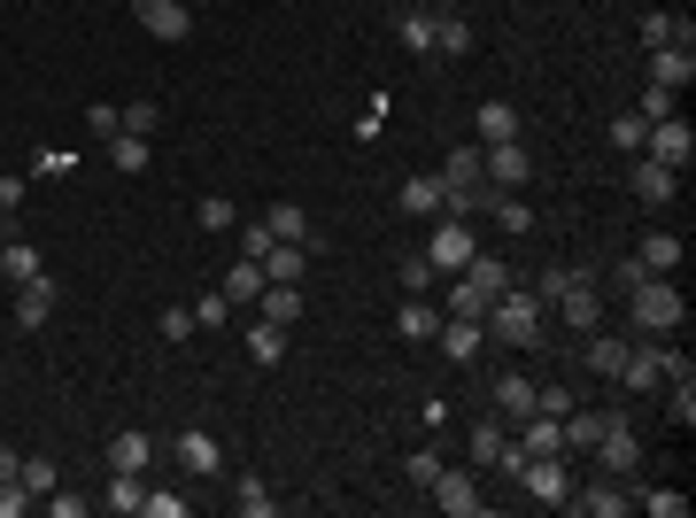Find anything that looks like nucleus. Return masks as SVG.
Returning <instances> with one entry per match:
<instances>
[{
  "label": "nucleus",
  "instance_id": "1",
  "mask_svg": "<svg viewBox=\"0 0 696 518\" xmlns=\"http://www.w3.org/2000/svg\"><path fill=\"white\" fill-rule=\"evenodd\" d=\"M541 310H549V302H541L534 287H504V295L488 302V318H480V326H488L504 348H541Z\"/></svg>",
  "mask_w": 696,
  "mask_h": 518
},
{
  "label": "nucleus",
  "instance_id": "2",
  "mask_svg": "<svg viewBox=\"0 0 696 518\" xmlns=\"http://www.w3.org/2000/svg\"><path fill=\"white\" fill-rule=\"evenodd\" d=\"M627 302H635V310H627V318H635V333H650V341H674V333L689 326V302H682V287H674V279H658V271H650V279H643Z\"/></svg>",
  "mask_w": 696,
  "mask_h": 518
},
{
  "label": "nucleus",
  "instance_id": "3",
  "mask_svg": "<svg viewBox=\"0 0 696 518\" xmlns=\"http://www.w3.org/2000/svg\"><path fill=\"white\" fill-rule=\"evenodd\" d=\"M674 356H682V348L650 341V333H643V341H627V363H619V387H635V395H643V387H666Z\"/></svg>",
  "mask_w": 696,
  "mask_h": 518
},
{
  "label": "nucleus",
  "instance_id": "4",
  "mask_svg": "<svg viewBox=\"0 0 696 518\" xmlns=\"http://www.w3.org/2000/svg\"><path fill=\"white\" fill-rule=\"evenodd\" d=\"M526 178H534V156H526L519 140H504V148H480V186H488V193H519Z\"/></svg>",
  "mask_w": 696,
  "mask_h": 518
},
{
  "label": "nucleus",
  "instance_id": "5",
  "mask_svg": "<svg viewBox=\"0 0 696 518\" xmlns=\"http://www.w3.org/2000/svg\"><path fill=\"white\" fill-rule=\"evenodd\" d=\"M473 248H480V240H473V225H465V217H441V225H434V248H426V263H434L441 279H457V271L473 263Z\"/></svg>",
  "mask_w": 696,
  "mask_h": 518
},
{
  "label": "nucleus",
  "instance_id": "6",
  "mask_svg": "<svg viewBox=\"0 0 696 518\" xmlns=\"http://www.w3.org/2000/svg\"><path fill=\"white\" fill-rule=\"evenodd\" d=\"M526 496L541 504V511H565L573 504V472H565V457H526Z\"/></svg>",
  "mask_w": 696,
  "mask_h": 518
},
{
  "label": "nucleus",
  "instance_id": "7",
  "mask_svg": "<svg viewBox=\"0 0 696 518\" xmlns=\"http://www.w3.org/2000/svg\"><path fill=\"white\" fill-rule=\"evenodd\" d=\"M426 488H434V511H449V518H480V511H488V496H480L473 472H449V465H441Z\"/></svg>",
  "mask_w": 696,
  "mask_h": 518
},
{
  "label": "nucleus",
  "instance_id": "8",
  "mask_svg": "<svg viewBox=\"0 0 696 518\" xmlns=\"http://www.w3.org/2000/svg\"><path fill=\"white\" fill-rule=\"evenodd\" d=\"M132 16H140V31L163 39V47H178V39L193 31V0H132Z\"/></svg>",
  "mask_w": 696,
  "mask_h": 518
},
{
  "label": "nucleus",
  "instance_id": "9",
  "mask_svg": "<svg viewBox=\"0 0 696 518\" xmlns=\"http://www.w3.org/2000/svg\"><path fill=\"white\" fill-rule=\"evenodd\" d=\"M643 156H650V163H674V171H689V156H696L689 117H666V124H650V132H643Z\"/></svg>",
  "mask_w": 696,
  "mask_h": 518
},
{
  "label": "nucleus",
  "instance_id": "10",
  "mask_svg": "<svg viewBox=\"0 0 696 518\" xmlns=\"http://www.w3.org/2000/svg\"><path fill=\"white\" fill-rule=\"evenodd\" d=\"M557 318H565L573 333H596V326H604V295H596V279H588V271L557 295Z\"/></svg>",
  "mask_w": 696,
  "mask_h": 518
},
{
  "label": "nucleus",
  "instance_id": "11",
  "mask_svg": "<svg viewBox=\"0 0 696 518\" xmlns=\"http://www.w3.org/2000/svg\"><path fill=\"white\" fill-rule=\"evenodd\" d=\"M627 186H635L650 209H666V201L682 193V171H674V163H650V156H635V163H627Z\"/></svg>",
  "mask_w": 696,
  "mask_h": 518
},
{
  "label": "nucleus",
  "instance_id": "12",
  "mask_svg": "<svg viewBox=\"0 0 696 518\" xmlns=\"http://www.w3.org/2000/svg\"><path fill=\"white\" fill-rule=\"evenodd\" d=\"M511 434H519L526 457H565V418H549V410H526Z\"/></svg>",
  "mask_w": 696,
  "mask_h": 518
},
{
  "label": "nucleus",
  "instance_id": "13",
  "mask_svg": "<svg viewBox=\"0 0 696 518\" xmlns=\"http://www.w3.org/2000/svg\"><path fill=\"white\" fill-rule=\"evenodd\" d=\"M256 263H264V279H271V287H302V271H310V248H302V240H271Z\"/></svg>",
  "mask_w": 696,
  "mask_h": 518
},
{
  "label": "nucleus",
  "instance_id": "14",
  "mask_svg": "<svg viewBox=\"0 0 696 518\" xmlns=\"http://www.w3.org/2000/svg\"><path fill=\"white\" fill-rule=\"evenodd\" d=\"M178 465H186L193 480H217V472H225V449H217V434L186 426V434H178Z\"/></svg>",
  "mask_w": 696,
  "mask_h": 518
},
{
  "label": "nucleus",
  "instance_id": "15",
  "mask_svg": "<svg viewBox=\"0 0 696 518\" xmlns=\"http://www.w3.org/2000/svg\"><path fill=\"white\" fill-rule=\"evenodd\" d=\"M596 457H604V472H612V480H627V472L643 465V441H635V434H627V426L612 418V426L596 434Z\"/></svg>",
  "mask_w": 696,
  "mask_h": 518
},
{
  "label": "nucleus",
  "instance_id": "16",
  "mask_svg": "<svg viewBox=\"0 0 696 518\" xmlns=\"http://www.w3.org/2000/svg\"><path fill=\"white\" fill-rule=\"evenodd\" d=\"M565 511H588V518H627L635 511V496L619 488V480H596V488H573V504Z\"/></svg>",
  "mask_w": 696,
  "mask_h": 518
},
{
  "label": "nucleus",
  "instance_id": "17",
  "mask_svg": "<svg viewBox=\"0 0 696 518\" xmlns=\"http://www.w3.org/2000/svg\"><path fill=\"white\" fill-rule=\"evenodd\" d=\"M434 341H441V356H449V363H473V356L488 348V326H480V318H441V333H434Z\"/></svg>",
  "mask_w": 696,
  "mask_h": 518
},
{
  "label": "nucleus",
  "instance_id": "18",
  "mask_svg": "<svg viewBox=\"0 0 696 518\" xmlns=\"http://www.w3.org/2000/svg\"><path fill=\"white\" fill-rule=\"evenodd\" d=\"M689 78H696V54H689V47H650V86L689 93Z\"/></svg>",
  "mask_w": 696,
  "mask_h": 518
},
{
  "label": "nucleus",
  "instance_id": "19",
  "mask_svg": "<svg viewBox=\"0 0 696 518\" xmlns=\"http://www.w3.org/2000/svg\"><path fill=\"white\" fill-rule=\"evenodd\" d=\"M264 287H271V279H264V263H256V256H240V263L225 271V287H217V295H225L232 310H256V295H264Z\"/></svg>",
  "mask_w": 696,
  "mask_h": 518
},
{
  "label": "nucleus",
  "instance_id": "20",
  "mask_svg": "<svg viewBox=\"0 0 696 518\" xmlns=\"http://www.w3.org/2000/svg\"><path fill=\"white\" fill-rule=\"evenodd\" d=\"M54 295H62V287H54V271H39V279H23V287H16V326H47V310H54Z\"/></svg>",
  "mask_w": 696,
  "mask_h": 518
},
{
  "label": "nucleus",
  "instance_id": "21",
  "mask_svg": "<svg viewBox=\"0 0 696 518\" xmlns=\"http://www.w3.org/2000/svg\"><path fill=\"white\" fill-rule=\"evenodd\" d=\"M473 124H480V148H504V140H519V132H526L511 101H480V109H473Z\"/></svg>",
  "mask_w": 696,
  "mask_h": 518
},
{
  "label": "nucleus",
  "instance_id": "22",
  "mask_svg": "<svg viewBox=\"0 0 696 518\" xmlns=\"http://www.w3.org/2000/svg\"><path fill=\"white\" fill-rule=\"evenodd\" d=\"M395 209H402V217H441V178L434 171L402 178V186H395Z\"/></svg>",
  "mask_w": 696,
  "mask_h": 518
},
{
  "label": "nucleus",
  "instance_id": "23",
  "mask_svg": "<svg viewBox=\"0 0 696 518\" xmlns=\"http://www.w3.org/2000/svg\"><path fill=\"white\" fill-rule=\"evenodd\" d=\"M148 504V472H109V488H101V511L109 518H132Z\"/></svg>",
  "mask_w": 696,
  "mask_h": 518
},
{
  "label": "nucleus",
  "instance_id": "24",
  "mask_svg": "<svg viewBox=\"0 0 696 518\" xmlns=\"http://www.w3.org/2000/svg\"><path fill=\"white\" fill-rule=\"evenodd\" d=\"M457 279H473V287H480V295H488V302H496V295H504V287H511V263H504V256H496V248H473V263H465V271H457Z\"/></svg>",
  "mask_w": 696,
  "mask_h": 518
},
{
  "label": "nucleus",
  "instance_id": "25",
  "mask_svg": "<svg viewBox=\"0 0 696 518\" xmlns=\"http://www.w3.org/2000/svg\"><path fill=\"white\" fill-rule=\"evenodd\" d=\"M395 333H402V341H434V333H441V310H434L426 295H402V310H395Z\"/></svg>",
  "mask_w": 696,
  "mask_h": 518
},
{
  "label": "nucleus",
  "instance_id": "26",
  "mask_svg": "<svg viewBox=\"0 0 696 518\" xmlns=\"http://www.w3.org/2000/svg\"><path fill=\"white\" fill-rule=\"evenodd\" d=\"M148 465H156V441L148 434H132V426L109 434V472H148Z\"/></svg>",
  "mask_w": 696,
  "mask_h": 518
},
{
  "label": "nucleus",
  "instance_id": "27",
  "mask_svg": "<svg viewBox=\"0 0 696 518\" xmlns=\"http://www.w3.org/2000/svg\"><path fill=\"white\" fill-rule=\"evenodd\" d=\"M635 263L658 271V279H674V271H682V232H650V240L635 248Z\"/></svg>",
  "mask_w": 696,
  "mask_h": 518
},
{
  "label": "nucleus",
  "instance_id": "28",
  "mask_svg": "<svg viewBox=\"0 0 696 518\" xmlns=\"http://www.w3.org/2000/svg\"><path fill=\"white\" fill-rule=\"evenodd\" d=\"M526 410H534V379L504 371V379H496V418H504V426H519Z\"/></svg>",
  "mask_w": 696,
  "mask_h": 518
},
{
  "label": "nucleus",
  "instance_id": "29",
  "mask_svg": "<svg viewBox=\"0 0 696 518\" xmlns=\"http://www.w3.org/2000/svg\"><path fill=\"white\" fill-rule=\"evenodd\" d=\"M504 441H511V426H504V418H496V410H488V418H480V426H473V441H465V449H473V465H480V472H488V465H496V457H504Z\"/></svg>",
  "mask_w": 696,
  "mask_h": 518
},
{
  "label": "nucleus",
  "instance_id": "30",
  "mask_svg": "<svg viewBox=\"0 0 696 518\" xmlns=\"http://www.w3.org/2000/svg\"><path fill=\"white\" fill-rule=\"evenodd\" d=\"M580 363H588V371H604V379H619V363H627V341H619V333H588Z\"/></svg>",
  "mask_w": 696,
  "mask_h": 518
},
{
  "label": "nucleus",
  "instance_id": "31",
  "mask_svg": "<svg viewBox=\"0 0 696 518\" xmlns=\"http://www.w3.org/2000/svg\"><path fill=\"white\" fill-rule=\"evenodd\" d=\"M395 39H402L410 54H434V8H402V16H395Z\"/></svg>",
  "mask_w": 696,
  "mask_h": 518
},
{
  "label": "nucleus",
  "instance_id": "32",
  "mask_svg": "<svg viewBox=\"0 0 696 518\" xmlns=\"http://www.w3.org/2000/svg\"><path fill=\"white\" fill-rule=\"evenodd\" d=\"M434 47H441V54H473V23H465L457 8H434Z\"/></svg>",
  "mask_w": 696,
  "mask_h": 518
},
{
  "label": "nucleus",
  "instance_id": "33",
  "mask_svg": "<svg viewBox=\"0 0 696 518\" xmlns=\"http://www.w3.org/2000/svg\"><path fill=\"white\" fill-rule=\"evenodd\" d=\"M264 225H271V240H302V248H318V232H310V217H302L295 201H271Z\"/></svg>",
  "mask_w": 696,
  "mask_h": 518
},
{
  "label": "nucleus",
  "instance_id": "34",
  "mask_svg": "<svg viewBox=\"0 0 696 518\" xmlns=\"http://www.w3.org/2000/svg\"><path fill=\"white\" fill-rule=\"evenodd\" d=\"M39 271H47V263H39V248H31V240H0V279H16V287H23V279H39Z\"/></svg>",
  "mask_w": 696,
  "mask_h": 518
},
{
  "label": "nucleus",
  "instance_id": "35",
  "mask_svg": "<svg viewBox=\"0 0 696 518\" xmlns=\"http://www.w3.org/2000/svg\"><path fill=\"white\" fill-rule=\"evenodd\" d=\"M256 318L295 326V318H302V287H264V295H256Z\"/></svg>",
  "mask_w": 696,
  "mask_h": 518
},
{
  "label": "nucleus",
  "instance_id": "36",
  "mask_svg": "<svg viewBox=\"0 0 696 518\" xmlns=\"http://www.w3.org/2000/svg\"><path fill=\"white\" fill-rule=\"evenodd\" d=\"M643 47H689V23L666 16V8H650V16H643Z\"/></svg>",
  "mask_w": 696,
  "mask_h": 518
},
{
  "label": "nucleus",
  "instance_id": "37",
  "mask_svg": "<svg viewBox=\"0 0 696 518\" xmlns=\"http://www.w3.org/2000/svg\"><path fill=\"white\" fill-rule=\"evenodd\" d=\"M441 310H449V318H488V295H480L473 279H449V287H441Z\"/></svg>",
  "mask_w": 696,
  "mask_h": 518
},
{
  "label": "nucleus",
  "instance_id": "38",
  "mask_svg": "<svg viewBox=\"0 0 696 518\" xmlns=\"http://www.w3.org/2000/svg\"><path fill=\"white\" fill-rule=\"evenodd\" d=\"M101 148H109V163H117L125 178L148 171V140H140V132H117V140H101Z\"/></svg>",
  "mask_w": 696,
  "mask_h": 518
},
{
  "label": "nucleus",
  "instance_id": "39",
  "mask_svg": "<svg viewBox=\"0 0 696 518\" xmlns=\"http://www.w3.org/2000/svg\"><path fill=\"white\" fill-rule=\"evenodd\" d=\"M248 356H256V363H279V356H287V326L256 318V326H248Z\"/></svg>",
  "mask_w": 696,
  "mask_h": 518
},
{
  "label": "nucleus",
  "instance_id": "40",
  "mask_svg": "<svg viewBox=\"0 0 696 518\" xmlns=\"http://www.w3.org/2000/svg\"><path fill=\"white\" fill-rule=\"evenodd\" d=\"M232 511L240 518H279V496H271L264 480H240V488H232Z\"/></svg>",
  "mask_w": 696,
  "mask_h": 518
},
{
  "label": "nucleus",
  "instance_id": "41",
  "mask_svg": "<svg viewBox=\"0 0 696 518\" xmlns=\"http://www.w3.org/2000/svg\"><path fill=\"white\" fill-rule=\"evenodd\" d=\"M488 209L504 232H534V201H519V193H488Z\"/></svg>",
  "mask_w": 696,
  "mask_h": 518
},
{
  "label": "nucleus",
  "instance_id": "42",
  "mask_svg": "<svg viewBox=\"0 0 696 518\" xmlns=\"http://www.w3.org/2000/svg\"><path fill=\"white\" fill-rule=\"evenodd\" d=\"M635 117H643V124H666V117H682V93H666V86H643Z\"/></svg>",
  "mask_w": 696,
  "mask_h": 518
},
{
  "label": "nucleus",
  "instance_id": "43",
  "mask_svg": "<svg viewBox=\"0 0 696 518\" xmlns=\"http://www.w3.org/2000/svg\"><path fill=\"white\" fill-rule=\"evenodd\" d=\"M232 217H240V209H232L225 193H201V209H193V225H201V232H232Z\"/></svg>",
  "mask_w": 696,
  "mask_h": 518
},
{
  "label": "nucleus",
  "instance_id": "44",
  "mask_svg": "<svg viewBox=\"0 0 696 518\" xmlns=\"http://www.w3.org/2000/svg\"><path fill=\"white\" fill-rule=\"evenodd\" d=\"M635 504H643L650 518H682V511H689V496H682V488H643Z\"/></svg>",
  "mask_w": 696,
  "mask_h": 518
},
{
  "label": "nucleus",
  "instance_id": "45",
  "mask_svg": "<svg viewBox=\"0 0 696 518\" xmlns=\"http://www.w3.org/2000/svg\"><path fill=\"white\" fill-rule=\"evenodd\" d=\"M441 186H480V148H457V156L441 163Z\"/></svg>",
  "mask_w": 696,
  "mask_h": 518
},
{
  "label": "nucleus",
  "instance_id": "46",
  "mask_svg": "<svg viewBox=\"0 0 696 518\" xmlns=\"http://www.w3.org/2000/svg\"><path fill=\"white\" fill-rule=\"evenodd\" d=\"M86 132H93V140H117V132H125V109H117V101H93V109H86Z\"/></svg>",
  "mask_w": 696,
  "mask_h": 518
},
{
  "label": "nucleus",
  "instance_id": "47",
  "mask_svg": "<svg viewBox=\"0 0 696 518\" xmlns=\"http://www.w3.org/2000/svg\"><path fill=\"white\" fill-rule=\"evenodd\" d=\"M434 279H441V271L426 263V248H418V256H402V295H434Z\"/></svg>",
  "mask_w": 696,
  "mask_h": 518
},
{
  "label": "nucleus",
  "instance_id": "48",
  "mask_svg": "<svg viewBox=\"0 0 696 518\" xmlns=\"http://www.w3.org/2000/svg\"><path fill=\"white\" fill-rule=\"evenodd\" d=\"M70 171H78L70 148H39V156H31V178H70Z\"/></svg>",
  "mask_w": 696,
  "mask_h": 518
},
{
  "label": "nucleus",
  "instance_id": "49",
  "mask_svg": "<svg viewBox=\"0 0 696 518\" xmlns=\"http://www.w3.org/2000/svg\"><path fill=\"white\" fill-rule=\"evenodd\" d=\"M643 132H650L643 117H619V124H612V148H619V156H643Z\"/></svg>",
  "mask_w": 696,
  "mask_h": 518
},
{
  "label": "nucleus",
  "instance_id": "50",
  "mask_svg": "<svg viewBox=\"0 0 696 518\" xmlns=\"http://www.w3.org/2000/svg\"><path fill=\"white\" fill-rule=\"evenodd\" d=\"M534 410H549V418H565V410H573V387H565V379H549V387H534Z\"/></svg>",
  "mask_w": 696,
  "mask_h": 518
},
{
  "label": "nucleus",
  "instance_id": "51",
  "mask_svg": "<svg viewBox=\"0 0 696 518\" xmlns=\"http://www.w3.org/2000/svg\"><path fill=\"white\" fill-rule=\"evenodd\" d=\"M16 480H23L31 496H54V465H47V457H23V472H16Z\"/></svg>",
  "mask_w": 696,
  "mask_h": 518
},
{
  "label": "nucleus",
  "instance_id": "52",
  "mask_svg": "<svg viewBox=\"0 0 696 518\" xmlns=\"http://www.w3.org/2000/svg\"><path fill=\"white\" fill-rule=\"evenodd\" d=\"M643 279H650V271H643V263H635V256H612V287H619V295H635V287H643Z\"/></svg>",
  "mask_w": 696,
  "mask_h": 518
},
{
  "label": "nucleus",
  "instance_id": "53",
  "mask_svg": "<svg viewBox=\"0 0 696 518\" xmlns=\"http://www.w3.org/2000/svg\"><path fill=\"white\" fill-rule=\"evenodd\" d=\"M573 279H580V271H573V263H549V271H541V287H534V295H541V302H557V295H565V287H573Z\"/></svg>",
  "mask_w": 696,
  "mask_h": 518
},
{
  "label": "nucleus",
  "instance_id": "54",
  "mask_svg": "<svg viewBox=\"0 0 696 518\" xmlns=\"http://www.w3.org/2000/svg\"><path fill=\"white\" fill-rule=\"evenodd\" d=\"M31 504H39V496H31V488H23V480H0V518L31 511Z\"/></svg>",
  "mask_w": 696,
  "mask_h": 518
},
{
  "label": "nucleus",
  "instance_id": "55",
  "mask_svg": "<svg viewBox=\"0 0 696 518\" xmlns=\"http://www.w3.org/2000/svg\"><path fill=\"white\" fill-rule=\"evenodd\" d=\"M156 124H163V117H156V101H132V109H125V132H140V140H148Z\"/></svg>",
  "mask_w": 696,
  "mask_h": 518
},
{
  "label": "nucleus",
  "instance_id": "56",
  "mask_svg": "<svg viewBox=\"0 0 696 518\" xmlns=\"http://www.w3.org/2000/svg\"><path fill=\"white\" fill-rule=\"evenodd\" d=\"M225 318H232L225 295H201V302H193V326H225Z\"/></svg>",
  "mask_w": 696,
  "mask_h": 518
},
{
  "label": "nucleus",
  "instance_id": "57",
  "mask_svg": "<svg viewBox=\"0 0 696 518\" xmlns=\"http://www.w3.org/2000/svg\"><path fill=\"white\" fill-rule=\"evenodd\" d=\"M140 511H148V518H186V496H156V488H148V504H140Z\"/></svg>",
  "mask_w": 696,
  "mask_h": 518
},
{
  "label": "nucleus",
  "instance_id": "58",
  "mask_svg": "<svg viewBox=\"0 0 696 518\" xmlns=\"http://www.w3.org/2000/svg\"><path fill=\"white\" fill-rule=\"evenodd\" d=\"M156 326H163V341H186V333H193V310H163Z\"/></svg>",
  "mask_w": 696,
  "mask_h": 518
},
{
  "label": "nucleus",
  "instance_id": "59",
  "mask_svg": "<svg viewBox=\"0 0 696 518\" xmlns=\"http://www.w3.org/2000/svg\"><path fill=\"white\" fill-rule=\"evenodd\" d=\"M434 472H441V449H418V457H410V480H418V488H426V480H434Z\"/></svg>",
  "mask_w": 696,
  "mask_h": 518
},
{
  "label": "nucleus",
  "instance_id": "60",
  "mask_svg": "<svg viewBox=\"0 0 696 518\" xmlns=\"http://www.w3.org/2000/svg\"><path fill=\"white\" fill-rule=\"evenodd\" d=\"M23 209V178H0V217H16Z\"/></svg>",
  "mask_w": 696,
  "mask_h": 518
},
{
  "label": "nucleus",
  "instance_id": "61",
  "mask_svg": "<svg viewBox=\"0 0 696 518\" xmlns=\"http://www.w3.org/2000/svg\"><path fill=\"white\" fill-rule=\"evenodd\" d=\"M16 472H23V457H16V449L0 441V480H16Z\"/></svg>",
  "mask_w": 696,
  "mask_h": 518
}]
</instances>
